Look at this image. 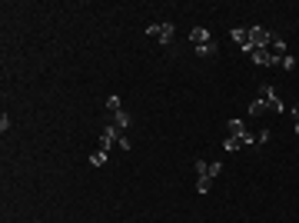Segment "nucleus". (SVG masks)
Here are the masks:
<instances>
[{"label":"nucleus","mask_w":299,"mask_h":223,"mask_svg":"<svg viewBox=\"0 0 299 223\" xmlns=\"http://www.w3.org/2000/svg\"><path fill=\"white\" fill-rule=\"evenodd\" d=\"M196 57H216V43H203V47H196Z\"/></svg>","instance_id":"obj_13"},{"label":"nucleus","mask_w":299,"mask_h":223,"mask_svg":"<svg viewBox=\"0 0 299 223\" xmlns=\"http://www.w3.org/2000/svg\"><path fill=\"white\" fill-rule=\"evenodd\" d=\"M220 173H223V163H209V170H206V177H209V180H216Z\"/></svg>","instance_id":"obj_18"},{"label":"nucleus","mask_w":299,"mask_h":223,"mask_svg":"<svg viewBox=\"0 0 299 223\" xmlns=\"http://www.w3.org/2000/svg\"><path fill=\"white\" fill-rule=\"evenodd\" d=\"M266 110H269V103H266L262 97H256V100L249 103V117H260V113H266Z\"/></svg>","instance_id":"obj_10"},{"label":"nucleus","mask_w":299,"mask_h":223,"mask_svg":"<svg viewBox=\"0 0 299 223\" xmlns=\"http://www.w3.org/2000/svg\"><path fill=\"white\" fill-rule=\"evenodd\" d=\"M246 143H253V140H249V137H226V140H223V147L229 150V153L240 150V147H246Z\"/></svg>","instance_id":"obj_8"},{"label":"nucleus","mask_w":299,"mask_h":223,"mask_svg":"<svg viewBox=\"0 0 299 223\" xmlns=\"http://www.w3.org/2000/svg\"><path fill=\"white\" fill-rule=\"evenodd\" d=\"M90 163H93V167H103V163H107V150H96V153H90Z\"/></svg>","instance_id":"obj_15"},{"label":"nucleus","mask_w":299,"mask_h":223,"mask_svg":"<svg viewBox=\"0 0 299 223\" xmlns=\"http://www.w3.org/2000/svg\"><path fill=\"white\" fill-rule=\"evenodd\" d=\"M293 117H296V133H299V107H296V110H293Z\"/></svg>","instance_id":"obj_20"},{"label":"nucleus","mask_w":299,"mask_h":223,"mask_svg":"<svg viewBox=\"0 0 299 223\" xmlns=\"http://www.w3.org/2000/svg\"><path fill=\"white\" fill-rule=\"evenodd\" d=\"M226 137H249V133H246V123L243 120H229V123H226Z\"/></svg>","instance_id":"obj_7"},{"label":"nucleus","mask_w":299,"mask_h":223,"mask_svg":"<svg viewBox=\"0 0 299 223\" xmlns=\"http://www.w3.org/2000/svg\"><path fill=\"white\" fill-rule=\"evenodd\" d=\"M249 43H253V50L269 47V43H273V34H269L266 27H249Z\"/></svg>","instance_id":"obj_2"},{"label":"nucleus","mask_w":299,"mask_h":223,"mask_svg":"<svg viewBox=\"0 0 299 223\" xmlns=\"http://www.w3.org/2000/svg\"><path fill=\"white\" fill-rule=\"evenodd\" d=\"M206 170H209L206 160H193V173H196V177H206Z\"/></svg>","instance_id":"obj_17"},{"label":"nucleus","mask_w":299,"mask_h":223,"mask_svg":"<svg viewBox=\"0 0 299 223\" xmlns=\"http://www.w3.org/2000/svg\"><path fill=\"white\" fill-rule=\"evenodd\" d=\"M209 186H213L209 177H196V193H209Z\"/></svg>","instance_id":"obj_14"},{"label":"nucleus","mask_w":299,"mask_h":223,"mask_svg":"<svg viewBox=\"0 0 299 223\" xmlns=\"http://www.w3.org/2000/svg\"><path fill=\"white\" fill-rule=\"evenodd\" d=\"M269 50H273V57H276V60H282V57H286V40H282V37H273Z\"/></svg>","instance_id":"obj_9"},{"label":"nucleus","mask_w":299,"mask_h":223,"mask_svg":"<svg viewBox=\"0 0 299 223\" xmlns=\"http://www.w3.org/2000/svg\"><path fill=\"white\" fill-rule=\"evenodd\" d=\"M189 40H193V47L213 43V40H209V30H206V27H193V30H189Z\"/></svg>","instance_id":"obj_6"},{"label":"nucleus","mask_w":299,"mask_h":223,"mask_svg":"<svg viewBox=\"0 0 299 223\" xmlns=\"http://www.w3.org/2000/svg\"><path fill=\"white\" fill-rule=\"evenodd\" d=\"M280 67H282V70H293V67H296V60H293V57L286 54V57H282V60H280Z\"/></svg>","instance_id":"obj_19"},{"label":"nucleus","mask_w":299,"mask_h":223,"mask_svg":"<svg viewBox=\"0 0 299 223\" xmlns=\"http://www.w3.org/2000/svg\"><path fill=\"white\" fill-rule=\"evenodd\" d=\"M113 123H116L120 130H127V127H130V113H127V110H116V113H113Z\"/></svg>","instance_id":"obj_11"},{"label":"nucleus","mask_w":299,"mask_h":223,"mask_svg":"<svg viewBox=\"0 0 299 223\" xmlns=\"http://www.w3.org/2000/svg\"><path fill=\"white\" fill-rule=\"evenodd\" d=\"M229 37H233V43H236V47H240L243 54H249V50H253V43H249V30H243V27H236V30L229 34Z\"/></svg>","instance_id":"obj_4"},{"label":"nucleus","mask_w":299,"mask_h":223,"mask_svg":"<svg viewBox=\"0 0 299 223\" xmlns=\"http://www.w3.org/2000/svg\"><path fill=\"white\" fill-rule=\"evenodd\" d=\"M246 57H249V60H253L256 67H273V63H280V60L273 57V50H269V47H260V50H249Z\"/></svg>","instance_id":"obj_3"},{"label":"nucleus","mask_w":299,"mask_h":223,"mask_svg":"<svg viewBox=\"0 0 299 223\" xmlns=\"http://www.w3.org/2000/svg\"><path fill=\"white\" fill-rule=\"evenodd\" d=\"M120 140H123V130H120L116 123H110V127L100 130V150H113V143H120Z\"/></svg>","instance_id":"obj_1"},{"label":"nucleus","mask_w":299,"mask_h":223,"mask_svg":"<svg viewBox=\"0 0 299 223\" xmlns=\"http://www.w3.org/2000/svg\"><path fill=\"white\" fill-rule=\"evenodd\" d=\"M107 110H110V113L123 110V103H120V97H116V93H113V97H107Z\"/></svg>","instance_id":"obj_16"},{"label":"nucleus","mask_w":299,"mask_h":223,"mask_svg":"<svg viewBox=\"0 0 299 223\" xmlns=\"http://www.w3.org/2000/svg\"><path fill=\"white\" fill-rule=\"evenodd\" d=\"M156 40H160V43H169V40H173V23H160V34H156Z\"/></svg>","instance_id":"obj_12"},{"label":"nucleus","mask_w":299,"mask_h":223,"mask_svg":"<svg viewBox=\"0 0 299 223\" xmlns=\"http://www.w3.org/2000/svg\"><path fill=\"white\" fill-rule=\"evenodd\" d=\"M260 97L269 103V110H273V113H282V100L273 93V87H260Z\"/></svg>","instance_id":"obj_5"}]
</instances>
